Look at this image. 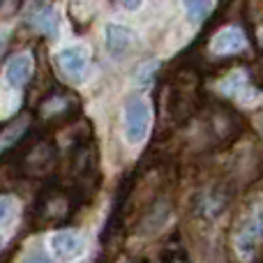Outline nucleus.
Masks as SVG:
<instances>
[{
    "mask_svg": "<svg viewBox=\"0 0 263 263\" xmlns=\"http://www.w3.org/2000/svg\"><path fill=\"white\" fill-rule=\"evenodd\" d=\"M153 125V109L150 102L141 95H132L125 104V139L132 145H139L148 139Z\"/></svg>",
    "mask_w": 263,
    "mask_h": 263,
    "instance_id": "1",
    "label": "nucleus"
},
{
    "mask_svg": "<svg viewBox=\"0 0 263 263\" xmlns=\"http://www.w3.org/2000/svg\"><path fill=\"white\" fill-rule=\"evenodd\" d=\"M233 240H236V250L242 254V259H250L254 254L256 245L263 240V203L254 205L245 215V219L238 224Z\"/></svg>",
    "mask_w": 263,
    "mask_h": 263,
    "instance_id": "2",
    "label": "nucleus"
},
{
    "mask_svg": "<svg viewBox=\"0 0 263 263\" xmlns=\"http://www.w3.org/2000/svg\"><path fill=\"white\" fill-rule=\"evenodd\" d=\"M55 65H58L60 74L69 79L72 83H79L88 77L90 69V51L83 44H69L55 53Z\"/></svg>",
    "mask_w": 263,
    "mask_h": 263,
    "instance_id": "3",
    "label": "nucleus"
},
{
    "mask_svg": "<svg viewBox=\"0 0 263 263\" xmlns=\"http://www.w3.org/2000/svg\"><path fill=\"white\" fill-rule=\"evenodd\" d=\"M210 53L219 55V58H227V55H238L247 49V35L238 23L231 26H224L210 37Z\"/></svg>",
    "mask_w": 263,
    "mask_h": 263,
    "instance_id": "4",
    "label": "nucleus"
},
{
    "mask_svg": "<svg viewBox=\"0 0 263 263\" xmlns=\"http://www.w3.org/2000/svg\"><path fill=\"white\" fill-rule=\"evenodd\" d=\"M86 247V240L83 236L77 231V229H60V231H53L49 236V250L53 256L63 261H72L77 259L79 254Z\"/></svg>",
    "mask_w": 263,
    "mask_h": 263,
    "instance_id": "5",
    "label": "nucleus"
},
{
    "mask_svg": "<svg viewBox=\"0 0 263 263\" xmlns=\"http://www.w3.org/2000/svg\"><path fill=\"white\" fill-rule=\"evenodd\" d=\"M217 92L219 95L233 97V100L242 102V104H247V102L256 95V90L250 83V74H247V69H231L227 77H222L217 81Z\"/></svg>",
    "mask_w": 263,
    "mask_h": 263,
    "instance_id": "6",
    "label": "nucleus"
},
{
    "mask_svg": "<svg viewBox=\"0 0 263 263\" xmlns=\"http://www.w3.org/2000/svg\"><path fill=\"white\" fill-rule=\"evenodd\" d=\"M28 23L35 28L40 35H44L46 40H55L60 32V18L53 5L49 3H35L28 9Z\"/></svg>",
    "mask_w": 263,
    "mask_h": 263,
    "instance_id": "7",
    "label": "nucleus"
},
{
    "mask_svg": "<svg viewBox=\"0 0 263 263\" xmlns=\"http://www.w3.org/2000/svg\"><path fill=\"white\" fill-rule=\"evenodd\" d=\"M32 72H35V60H32L30 51H21V53H14L12 58L5 63V81L18 90L30 81Z\"/></svg>",
    "mask_w": 263,
    "mask_h": 263,
    "instance_id": "8",
    "label": "nucleus"
},
{
    "mask_svg": "<svg viewBox=\"0 0 263 263\" xmlns=\"http://www.w3.org/2000/svg\"><path fill=\"white\" fill-rule=\"evenodd\" d=\"M134 40H136V35L132 28L120 26V23H109L106 26V49L116 58L127 53V49H132V44H134Z\"/></svg>",
    "mask_w": 263,
    "mask_h": 263,
    "instance_id": "9",
    "label": "nucleus"
},
{
    "mask_svg": "<svg viewBox=\"0 0 263 263\" xmlns=\"http://www.w3.org/2000/svg\"><path fill=\"white\" fill-rule=\"evenodd\" d=\"M26 129H28V118H21L18 123L7 125V127L3 129V153H7V150L26 134Z\"/></svg>",
    "mask_w": 263,
    "mask_h": 263,
    "instance_id": "10",
    "label": "nucleus"
},
{
    "mask_svg": "<svg viewBox=\"0 0 263 263\" xmlns=\"http://www.w3.org/2000/svg\"><path fill=\"white\" fill-rule=\"evenodd\" d=\"M215 7H217L215 3H185L187 16H190V21H194V23H203Z\"/></svg>",
    "mask_w": 263,
    "mask_h": 263,
    "instance_id": "11",
    "label": "nucleus"
},
{
    "mask_svg": "<svg viewBox=\"0 0 263 263\" xmlns=\"http://www.w3.org/2000/svg\"><path fill=\"white\" fill-rule=\"evenodd\" d=\"M159 67V60H148L145 65H141L139 72H136V81L141 83V86H150V81H153V74L155 69Z\"/></svg>",
    "mask_w": 263,
    "mask_h": 263,
    "instance_id": "12",
    "label": "nucleus"
},
{
    "mask_svg": "<svg viewBox=\"0 0 263 263\" xmlns=\"http://www.w3.org/2000/svg\"><path fill=\"white\" fill-rule=\"evenodd\" d=\"M65 109H67V100L60 97V95H55V97H51L49 102L42 104V116H55V114H60V111H65Z\"/></svg>",
    "mask_w": 263,
    "mask_h": 263,
    "instance_id": "13",
    "label": "nucleus"
},
{
    "mask_svg": "<svg viewBox=\"0 0 263 263\" xmlns=\"http://www.w3.org/2000/svg\"><path fill=\"white\" fill-rule=\"evenodd\" d=\"M23 263H53V261H51L49 256H44V254H30Z\"/></svg>",
    "mask_w": 263,
    "mask_h": 263,
    "instance_id": "14",
    "label": "nucleus"
},
{
    "mask_svg": "<svg viewBox=\"0 0 263 263\" xmlns=\"http://www.w3.org/2000/svg\"><path fill=\"white\" fill-rule=\"evenodd\" d=\"M254 125H256V129H259V132H261V134H263V109L259 111V116H256Z\"/></svg>",
    "mask_w": 263,
    "mask_h": 263,
    "instance_id": "15",
    "label": "nucleus"
},
{
    "mask_svg": "<svg viewBox=\"0 0 263 263\" xmlns=\"http://www.w3.org/2000/svg\"><path fill=\"white\" fill-rule=\"evenodd\" d=\"M120 7L123 9H139L141 3H120Z\"/></svg>",
    "mask_w": 263,
    "mask_h": 263,
    "instance_id": "16",
    "label": "nucleus"
},
{
    "mask_svg": "<svg viewBox=\"0 0 263 263\" xmlns=\"http://www.w3.org/2000/svg\"><path fill=\"white\" fill-rule=\"evenodd\" d=\"M261 44H263V30H261Z\"/></svg>",
    "mask_w": 263,
    "mask_h": 263,
    "instance_id": "17",
    "label": "nucleus"
}]
</instances>
